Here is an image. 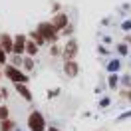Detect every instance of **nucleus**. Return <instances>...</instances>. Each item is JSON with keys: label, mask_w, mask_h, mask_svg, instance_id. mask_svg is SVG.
Returning a JSON list of instances; mask_svg holds the SVG:
<instances>
[{"label": "nucleus", "mask_w": 131, "mask_h": 131, "mask_svg": "<svg viewBox=\"0 0 131 131\" xmlns=\"http://www.w3.org/2000/svg\"><path fill=\"white\" fill-rule=\"evenodd\" d=\"M78 52H80V44L75 38H70L66 42V46L62 48V60L64 62H70V60H75L78 58Z\"/></svg>", "instance_id": "4"}, {"label": "nucleus", "mask_w": 131, "mask_h": 131, "mask_svg": "<svg viewBox=\"0 0 131 131\" xmlns=\"http://www.w3.org/2000/svg\"><path fill=\"white\" fill-rule=\"evenodd\" d=\"M50 22L54 24V28H56L58 32H62V30H66V28L70 26V18H68V14H64V12H56Z\"/></svg>", "instance_id": "5"}, {"label": "nucleus", "mask_w": 131, "mask_h": 131, "mask_svg": "<svg viewBox=\"0 0 131 131\" xmlns=\"http://www.w3.org/2000/svg\"><path fill=\"white\" fill-rule=\"evenodd\" d=\"M72 34H74V26L70 24V26H68V28H66V30H62V32H60V36H68V38H70Z\"/></svg>", "instance_id": "19"}, {"label": "nucleus", "mask_w": 131, "mask_h": 131, "mask_svg": "<svg viewBox=\"0 0 131 131\" xmlns=\"http://www.w3.org/2000/svg\"><path fill=\"white\" fill-rule=\"evenodd\" d=\"M34 58H30V56H24V60H22V72H26V74H28V72H32L34 70Z\"/></svg>", "instance_id": "13"}, {"label": "nucleus", "mask_w": 131, "mask_h": 131, "mask_svg": "<svg viewBox=\"0 0 131 131\" xmlns=\"http://www.w3.org/2000/svg\"><path fill=\"white\" fill-rule=\"evenodd\" d=\"M117 52H119V54H125V56H127V54H129V48H127V44H119V48H117Z\"/></svg>", "instance_id": "21"}, {"label": "nucleus", "mask_w": 131, "mask_h": 131, "mask_svg": "<svg viewBox=\"0 0 131 131\" xmlns=\"http://www.w3.org/2000/svg\"><path fill=\"white\" fill-rule=\"evenodd\" d=\"M125 28H131V22H125V24H123V30H125Z\"/></svg>", "instance_id": "25"}, {"label": "nucleus", "mask_w": 131, "mask_h": 131, "mask_svg": "<svg viewBox=\"0 0 131 131\" xmlns=\"http://www.w3.org/2000/svg\"><path fill=\"white\" fill-rule=\"evenodd\" d=\"M107 68H109V72H111V74H115V72L119 70V62H117V60H113V62L107 66Z\"/></svg>", "instance_id": "20"}, {"label": "nucleus", "mask_w": 131, "mask_h": 131, "mask_svg": "<svg viewBox=\"0 0 131 131\" xmlns=\"http://www.w3.org/2000/svg\"><path fill=\"white\" fill-rule=\"evenodd\" d=\"M4 119H10V107L0 103V121H4Z\"/></svg>", "instance_id": "15"}, {"label": "nucleus", "mask_w": 131, "mask_h": 131, "mask_svg": "<svg viewBox=\"0 0 131 131\" xmlns=\"http://www.w3.org/2000/svg\"><path fill=\"white\" fill-rule=\"evenodd\" d=\"M0 103H2V95H0Z\"/></svg>", "instance_id": "29"}, {"label": "nucleus", "mask_w": 131, "mask_h": 131, "mask_svg": "<svg viewBox=\"0 0 131 131\" xmlns=\"http://www.w3.org/2000/svg\"><path fill=\"white\" fill-rule=\"evenodd\" d=\"M0 95H2V99H8L10 97V91L6 90V88H0Z\"/></svg>", "instance_id": "22"}, {"label": "nucleus", "mask_w": 131, "mask_h": 131, "mask_svg": "<svg viewBox=\"0 0 131 131\" xmlns=\"http://www.w3.org/2000/svg\"><path fill=\"white\" fill-rule=\"evenodd\" d=\"M62 70H64V74L68 75V78H78V74H80V64H78L75 60H70V62H64Z\"/></svg>", "instance_id": "8"}, {"label": "nucleus", "mask_w": 131, "mask_h": 131, "mask_svg": "<svg viewBox=\"0 0 131 131\" xmlns=\"http://www.w3.org/2000/svg\"><path fill=\"white\" fill-rule=\"evenodd\" d=\"M46 117L38 111V109H34L30 111L28 115V131H46Z\"/></svg>", "instance_id": "3"}, {"label": "nucleus", "mask_w": 131, "mask_h": 131, "mask_svg": "<svg viewBox=\"0 0 131 131\" xmlns=\"http://www.w3.org/2000/svg\"><path fill=\"white\" fill-rule=\"evenodd\" d=\"M46 131H60V129H58V127H48Z\"/></svg>", "instance_id": "26"}, {"label": "nucleus", "mask_w": 131, "mask_h": 131, "mask_svg": "<svg viewBox=\"0 0 131 131\" xmlns=\"http://www.w3.org/2000/svg\"><path fill=\"white\" fill-rule=\"evenodd\" d=\"M22 60H24V56H18V54H10V56H8V64L16 66V68H22Z\"/></svg>", "instance_id": "14"}, {"label": "nucleus", "mask_w": 131, "mask_h": 131, "mask_svg": "<svg viewBox=\"0 0 131 131\" xmlns=\"http://www.w3.org/2000/svg\"><path fill=\"white\" fill-rule=\"evenodd\" d=\"M0 131H16V121H14V119L0 121Z\"/></svg>", "instance_id": "12"}, {"label": "nucleus", "mask_w": 131, "mask_h": 131, "mask_svg": "<svg viewBox=\"0 0 131 131\" xmlns=\"http://www.w3.org/2000/svg\"><path fill=\"white\" fill-rule=\"evenodd\" d=\"M125 44H131V36H127V38H125Z\"/></svg>", "instance_id": "27"}, {"label": "nucleus", "mask_w": 131, "mask_h": 131, "mask_svg": "<svg viewBox=\"0 0 131 131\" xmlns=\"http://www.w3.org/2000/svg\"><path fill=\"white\" fill-rule=\"evenodd\" d=\"M121 83H123V85H127V88H131V80H129V75H125V78L121 80Z\"/></svg>", "instance_id": "24"}, {"label": "nucleus", "mask_w": 131, "mask_h": 131, "mask_svg": "<svg viewBox=\"0 0 131 131\" xmlns=\"http://www.w3.org/2000/svg\"><path fill=\"white\" fill-rule=\"evenodd\" d=\"M62 48H64V46L52 44V48H50V54H52V56H62Z\"/></svg>", "instance_id": "16"}, {"label": "nucleus", "mask_w": 131, "mask_h": 131, "mask_svg": "<svg viewBox=\"0 0 131 131\" xmlns=\"http://www.w3.org/2000/svg\"><path fill=\"white\" fill-rule=\"evenodd\" d=\"M121 97H123V99H129V101H131V90H123V91H121Z\"/></svg>", "instance_id": "23"}, {"label": "nucleus", "mask_w": 131, "mask_h": 131, "mask_svg": "<svg viewBox=\"0 0 131 131\" xmlns=\"http://www.w3.org/2000/svg\"><path fill=\"white\" fill-rule=\"evenodd\" d=\"M2 74H4V78H8L14 85H16V83H28L30 82L28 74L22 72V68H16V66H12V64L4 66V68H2Z\"/></svg>", "instance_id": "1"}, {"label": "nucleus", "mask_w": 131, "mask_h": 131, "mask_svg": "<svg viewBox=\"0 0 131 131\" xmlns=\"http://www.w3.org/2000/svg\"><path fill=\"white\" fill-rule=\"evenodd\" d=\"M28 38H30V40L32 42H36V44H38V46H46V40H44V38H42V34L38 32V30H30V34H28Z\"/></svg>", "instance_id": "11"}, {"label": "nucleus", "mask_w": 131, "mask_h": 131, "mask_svg": "<svg viewBox=\"0 0 131 131\" xmlns=\"http://www.w3.org/2000/svg\"><path fill=\"white\" fill-rule=\"evenodd\" d=\"M40 52V46L36 44V42H32L30 38H28V42H26V56H30V58H34L36 54Z\"/></svg>", "instance_id": "10"}, {"label": "nucleus", "mask_w": 131, "mask_h": 131, "mask_svg": "<svg viewBox=\"0 0 131 131\" xmlns=\"http://www.w3.org/2000/svg\"><path fill=\"white\" fill-rule=\"evenodd\" d=\"M2 78H4V74H2V68H0V80H2Z\"/></svg>", "instance_id": "28"}, {"label": "nucleus", "mask_w": 131, "mask_h": 131, "mask_svg": "<svg viewBox=\"0 0 131 131\" xmlns=\"http://www.w3.org/2000/svg\"><path fill=\"white\" fill-rule=\"evenodd\" d=\"M14 90L18 91V95L24 99V101H32V99H34L32 91H30V88H28V83H16V85H14Z\"/></svg>", "instance_id": "9"}, {"label": "nucleus", "mask_w": 131, "mask_h": 131, "mask_svg": "<svg viewBox=\"0 0 131 131\" xmlns=\"http://www.w3.org/2000/svg\"><path fill=\"white\" fill-rule=\"evenodd\" d=\"M117 82H119V78H117V74H111L109 75V88H117Z\"/></svg>", "instance_id": "18"}, {"label": "nucleus", "mask_w": 131, "mask_h": 131, "mask_svg": "<svg viewBox=\"0 0 131 131\" xmlns=\"http://www.w3.org/2000/svg\"><path fill=\"white\" fill-rule=\"evenodd\" d=\"M0 50H2V46H0Z\"/></svg>", "instance_id": "30"}, {"label": "nucleus", "mask_w": 131, "mask_h": 131, "mask_svg": "<svg viewBox=\"0 0 131 131\" xmlns=\"http://www.w3.org/2000/svg\"><path fill=\"white\" fill-rule=\"evenodd\" d=\"M6 64H8V54L4 50H0V68H4Z\"/></svg>", "instance_id": "17"}, {"label": "nucleus", "mask_w": 131, "mask_h": 131, "mask_svg": "<svg viewBox=\"0 0 131 131\" xmlns=\"http://www.w3.org/2000/svg\"><path fill=\"white\" fill-rule=\"evenodd\" d=\"M0 46H2V50H4L8 56L14 54V38H12L10 34H6V32L0 34Z\"/></svg>", "instance_id": "7"}, {"label": "nucleus", "mask_w": 131, "mask_h": 131, "mask_svg": "<svg viewBox=\"0 0 131 131\" xmlns=\"http://www.w3.org/2000/svg\"><path fill=\"white\" fill-rule=\"evenodd\" d=\"M36 30L42 34V38L46 40V44H56L58 38H60V32L54 28V24H52L50 20H46V22H40V24L36 26Z\"/></svg>", "instance_id": "2"}, {"label": "nucleus", "mask_w": 131, "mask_h": 131, "mask_svg": "<svg viewBox=\"0 0 131 131\" xmlns=\"http://www.w3.org/2000/svg\"><path fill=\"white\" fill-rule=\"evenodd\" d=\"M26 42H28V36H26V34H16V36H14V54L26 56Z\"/></svg>", "instance_id": "6"}]
</instances>
